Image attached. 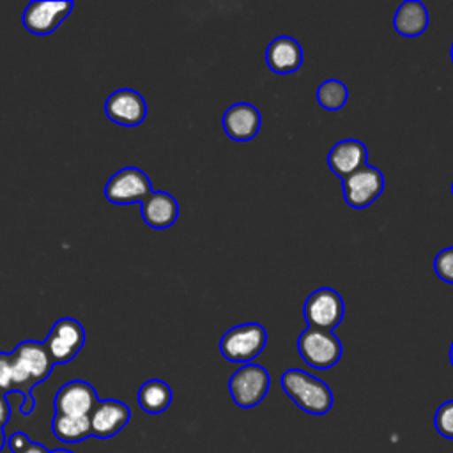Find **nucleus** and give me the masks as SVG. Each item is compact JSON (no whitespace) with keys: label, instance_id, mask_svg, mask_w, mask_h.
Here are the masks:
<instances>
[{"label":"nucleus","instance_id":"obj_10","mask_svg":"<svg viewBox=\"0 0 453 453\" xmlns=\"http://www.w3.org/2000/svg\"><path fill=\"white\" fill-rule=\"evenodd\" d=\"M73 2L69 0H34L23 11V27L35 35L51 34L71 12Z\"/></svg>","mask_w":453,"mask_h":453},{"label":"nucleus","instance_id":"obj_30","mask_svg":"<svg viewBox=\"0 0 453 453\" xmlns=\"http://www.w3.org/2000/svg\"><path fill=\"white\" fill-rule=\"evenodd\" d=\"M449 359H451V365H453V343H451V349H449Z\"/></svg>","mask_w":453,"mask_h":453},{"label":"nucleus","instance_id":"obj_13","mask_svg":"<svg viewBox=\"0 0 453 453\" xmlns=\"http://www.w3.org/2000/svg\"><path fill=\"white\" fill-rule=\"evenodd\" d=\"M96 403V389L85 380L65 382L53 398L55 412L67 416H88Z\"/></svg>","mask_w":453,"mask_h":453},{"label":"nucleus","instance_id":"obj_29","mask_svg":"<svg viewBox=\"0 0 453 453\" xmlns=\"http://www.w3.org/2000/svg\"><path fill=\"white\" fill-rule=\"evenodd\" d=\"M50 453H73L69 449H55V451H50Z\"/></svg>","mask_w":453,"mask_h":453},{"label":"nucleus","instance_id":"obj_32","mask_svg":"<svg viewBox=\"0 0 453 453\" xmlns=\"http://www.w3.org/2000/svg\"><path fill=\"white\" fill-rule=\"evenodd\" d=\"M451 193H453V184H451Z\"/></svg>","mask_w":453,"mask_h":453},{"label":"nucleus","instance_id":"obj_5","mask_svg":"<svg viewBox=\"0 0 453 453\" xmlns=\"http://www.w3.org/2000/svg\"><path fill=\"white\" fill-rule=\"evenodd\" d=\"M269 372L253 363L242 365L228 380V391L235 405L250 409L258 405L269 391Z\"/></svg>","mask_w":453,"mask_h":453},{"label":"nucleus","instance_id":"obj_6","mask_svg":"<svg viewBox=\"0 0 453 453\" xmlns=\"http://www.w3.org/2000/svg\"><path fill=\"white\" fill-rule=\"evenodd\" d=\"M152 191L150 179L136 166H124L117 170L104 184L106 200L117 205L142 203Z\"/></svg>","mask_w":453,"mask_h":453},{"label":"nucleus","instance_id":"obj_20","mask_svg":"<svg viewBox=\"0 0 453 453\" xmlns=\"http://www.w3.org/2000/svg\"><path fill=\"white\" fill-rule=\"evenodd\" d=\"M51 432L62 442H80L92 435L88 416H67V414H53Z\"/></svg>","mask_w":453,"mask_h":453},{"label":"nucleus","instance_id":"obj_26","mask_svg":"<svg viewBox=\"0 0 453 453\" xmlns=\"http://www.w3.org/2000/svg\"><path fill=\"white\" fill-rule=\"evenodd\" d=\"M11 418V407H9V402L5 398V395L0 393V426L4 428V425L9 421Z\"/></svg>","mask_w":453,"mask_h":453},{"label":"nucleus","instance_id":"obj_12","mask_svg":"<svg viewBox=\"0 0 453 453\" xmlns=\"http://www.w3.org/2000/svg\"><path fill=\"white\" fill-rule=\"evenodd\" d=\"M88 419L94 437L110 439L129 423L131 409L120 400H97Z\"/></svg>","mask_w":453,"mask_h":453},{"label":"nucleus","instance_id":"obj_25","mask_svg":"<svg viewBox=\"0 0 453 453\" xmlns=\"http://www.w3.org/2000/svg\"><path fill=\"white\" fill-rule=\"evenodd\" d=\"M32 441L23 434V432H14L9 439H7V446L12 453H21L23 449H27V446L30 444Z\"/></svg>","mask_w":453,"mask_h":453},{"label":"nucleus","instance_id":"obj_1","mask_svg":"<svg viewBox=\"0 0 453 453\" xmlns=\"http://www.w3.org/2000/svg\"><path fill=\"white\" fill-rule=\"evenodd\" d=\"M281 388L294 403L308 414L322 416L333 405V393L329 386L308 372L296 368L283 372Z\"/></svg>","mask_w":453,"mask_h":453},{"label":"nucleus","instance_id":"obj_8","mask_svg":"<svg viewBox=\"0 0 453 453\" xmlns=\"http://www.w3.org/2000/svg\"><path fill=\"white\" fill-rule=\"evenodd\" d=\"M343 299L342 296L327 287L313 290L304 303V319L310 327L333 331L343 319Z\"/></svg>","mask_w":453,"mask_h":453},{"label":"nucleus","instance_id":"obj_16","mask_svg":"<svg viewBox=\"0 0 453 453\" xmlns=\"http://www.w3.org/2000/svg\"><path fill=\"white\" fill-rule=\"evenodd\" d=\"M366 159H368L366 147L363 145V142L354 140V138L342 140V142L334 143L327 154L329 168L342 179L347 177L349 173L356 172L357 168L365 166Z\"/></svg>","mask_w":453,"mask_h":453},{"label":"nucleus","instance_id":"obj_14","mask_svg":"<svg viewBox=\"0 0 453 453\" xmlns=\"http://www.w3.org/2000/svg\"><path fill=\"white\" fill-rule=\"evenodd\" d=\"M260 127V111L250 103H235L223 113L225 133L239 142L251 140Z\"/></svg>","mask_w":453,"mask_h":453},{"label":"nucleus","instance_id":"obj_15","mask_svg":"<svg viewBox=\"0 0 453 453\" xmlns=\"http://www.w3.org/2000/svg\"><path fill=\"white\" fill-rule=\"evenodd\" d=\"M140 214L150 228H168L175 223L179 216V203L166 191H152L140 203Z\"/></svg>","mask_w":453,"mask_h":453},{"label":"nucleus","instance_id":"obj_9","mask_svg":"<svg viewBox=\"0 0 453 453\" xmlns=\"http://www.w3.org/2000/svg\"><path fill=\"white\" fill-rule=\"evenodd\" d=\"M384 189V175L379 168L365 165L343 177V198L354 209L368 207Z\"/></svg>","mask_w":453,"mask_h":453},{"label":"nucleus","instance_id":"obj_3","mask_svg":"<svg viewBox=\"0 0 453 453\" xmlns=\"http://www.w3.org/2000/svg\"><path fill=\"white\" fill-rule=\"evenodd\" d=\"M265 342V329L257 322H246L228 329L223 334L219 342V350L225 359L232 363H250L264 350Z\"/></svg>","mask_w":453,"mask_h":453},{"label":"nucleus","instance_id":"obj_2","mask_svg":"<svg viewBox=\"0 0 453 453\" xmlns=\"http://www.w3.org/2000/svg\"><path fill=\"white\" fill-rule=\"evenodd\" d=\"M11 354L12 370H14V382L16 388L27 386L34 388L35 384L48 379L53 368V361L44 347V343L35 340H25L16 345Z\"/></svg>","mask_w":453,"mask_h":453},{"label":"nucleus","instance_id":"obj_22","mask_svg":"<svg viewBox=\"0 0 453 453\" xmlns=\"http://www.w3.org/2000/svg\"><path fill=\"white\" fill-rule=\"evenodd\" d=\"M434 425L442 437L453 439V400H448L439 405L434 418Z\"/></svg>","mask_w":453,"mask_h":453},{"label":"nucleus","instance_id":"obj_23","mask_svg":"<svg viewBox=\"0 0 453 453\" xmlns=\"http://www.w3.org/2000/svg\"><path fill=\"white\" fill-rule=\"evenodd\" d=\"M434 269L442 281L453 283V246L444 248L437 253L434 260Z\"/></svg>","mask_w":453,"mask_h":453},{"label":"nucleus","instance_id":"obj_11","mask_svg":"<svg viewBox=\"0 0 453 453\" xmlns=\"http://www.w3.org/2000/svg\"><path fill=\"white\" fill-rule=\"evenodd\" d=\"M110 120L120 126H138L147 117V104L140 92L133 88H119L111 92L104 103Z\"/></svg>","mask_w":453,"mask_h":453},{"label":"nucleus","instance_id":"obj_31","mask_svg":"<svg viewBox=\"0 0 453 453\" xmlns=\"http://www.w3.org/2000/svg\"><path fill=\"white\" fill-rule=\"evenodd\" d=\"M451 60H453V44H451Z\"/></svg>","mask_w":453,"mask_h":453},{"label":"nucleus","instance_id":"obj_28","mask_svg":"<svg viewBox=\"0 0 453 453\" xmlns=\"http://www.w3.org/2000/svg\"><path fill=\"white\" fill-rule=\"evenodd\" d=\"M4 444H5V434H4V428L0 426V451H2Z\"/></svg>","mask_w":453,"mask_h":453},{"label":"nucleus","instance_id":"obj_19","mask_svg":"<svg viewBox=\"0 0 453 453\" xmlns=\"http://www.w3.org/2000/svg\"><path fill=\"white\" fill-rule=\"evenodd\" d=\"M138 405L147 414H159L172 403V389L161 379H150L138 389Z\"/></svg>","mask_w":453,"mask_h":453},{"label":"nucleus","instance_id":"obj_4","mask_svg":"<svg viewBox=\"0 0 453 453\" xmlns=\"http://www.w3.org/2000/svg\"><path fill=\"white\" fill-rule=\"evenodd\" d=\"M297 350L306 365L326 370L338 363L342 343L333 331L308 326L297 338Z\"/></svg>","mask_w":453,"mask_h":453},{"label":"nucleus","instance_id":"obj_21","mask_svg":"<svg viewBox=\"0 0 453 453\" xmlns=\"http://www.w3.org/2000/svg\"><path fill=\"white\" fill-rule=\"evenodd\" d=\"M347 97H349L347 87L340 80H334V78L322 81L317 88L319 104L329 111L340 110L347 103Z\"/></svg>","mask_w":453,"mask_h":453},{"label":"nucleus","instance_id":"obj_24","mask_svg":"<svg viewBox=\"0 0 453 453\" xmlns=\"http://www.w3.org/2000/svg\"><path fill=\"white\" fill-rule=\"evenodd\" d=\"M16 388L14 382V370L9 352H0V393L12 391Z\"/></svg>","mask_w":453,"mask_h":453},{"label":"nucleus","instance_id":"obj_7","mask_svg":"<svg viewBox=\"0 0 453 453\" xmlns=\"http://www.w3.org/2000/svg\"><path fill=\"white\" fill-rule=\"evenodd\" d=\"M85 343L83 326L71 317L58 319L44 340V347L53 365H64L76 357Z\"/></svg>","mask_w":453,"mask_h":453},{"label":"nucleus","instance_id":"obj_17","mask_svg":"<svg viewBox=\"0 0 453 453\" xmlns=\"http://www.w3.org/2000/svg\"><path fill=\"white\" fill-rule=\"evenodd\" d=\"M267 65L273 73L287 74L299 69L303 62V50L301 44L288 35H280L273 39L265 51Z\"/></svg>","mask_w":453,"mask_h":453},{"label":"nucleus","instance_id":"obj_27","mask_svg":"<svg viewBox=\"0 0 453 453\" xmlns=\"http://www.w3.org/2000/svg\"><path fill=\"white\" fill-rule=\"evenodd\" d=\"M21 453H50L44 446H41V444H37V442H30L28 446H27V449H23Z\"/></svg>","mask_w":453,"mask_h":453},{"label":"nucleus","instance_id":"obj_18","mask_svg":"<svg viewBox=\"0 0 453 453\" xmlns=\"http://www.w3.org/2000/svg\"><path fill=\"white\" fill-rule=\"evenodd\" d=\"M395 28L405 37H416L425 32L428 25V11L419 0H407L398 5L395 12Z\"/></svg>","mask_w":453,"mask_h":453}]
</instances>
